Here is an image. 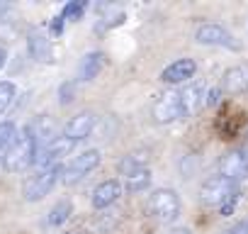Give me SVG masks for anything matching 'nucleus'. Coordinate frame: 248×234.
Segmentation results:
<instances>
[{"label": "nucleus", "mask_w": 248, "mask_h": 234, "mask_svg": "<svg viewBox=\"0 0 248 234\" xmlns=\"http://www.w3.org/2000/svg\"><path fill=\"white\" fill-rule=\"evenodd\" d=\"M37 156H39V142H37L34 130L27 125V127L17 134V139L10 144V149L5 151V156H3V168L10 171V173H20V171L34 166V164H37Z\"/></svg>", "instance_id": "nucleus-1"}, {"label": "nucleus", "mask_w": 248, "mask_h": 234, "mask_svg": "<svg viewBox=\"0 0 248 234\" xmlns=\"http://www.w3.org/2000/svg\"><path fill=\"white\" fill-rule=\"evenodd\" d=\"M149 210H151V215L158 222L170 224V222H175L180 217V195L173 188H158V190L151 193Z\"/></svg>", "instance_id": "nucleus-2"}, {"label": "nucleus", "mask_w": 248, "mask_h": 234, "mask_svg": "<svg viewBox=\"0 0 248 234\" xmlns=\"http://www.w3.org/2000/svg\"><path fill=\"white\" fill-rule=\"evenodd\" d=\"M233 193H238L236 183L229 181L226 176L217 173V176H212V178H207V181L202 183V188H200V200H202V205H207V207H221Z\"/></svg>", "instance_id": "nucleus-3"}, {"label": "nucleus", "mask_w": 248, "mask_h": 234, "mask_svg": "<svg viewBox=\"0 0 248 234\" xmlns=\"http://www.w3.org/2000/svg\"><path fill=\"white\" fill-rule=\"evenodd\" d=\"M151 117L154 122L158 125H170L180 117H185V110H183V98H180V90H166L156 98V102L151 105Z\"/></svg>", "instance_id": "nucleus-4"}, {"label": "nucleus", "mask_w": 248, "mask_h": 234, "mask_svg": "<svg viewBox=\"0 0 248 234\" xmlns=\"http://www.w3.org/2000/svg\"><path fill=\"white\" fill-rule=\"evenodd\" d=\"M100 151L97 149H88V151H83V154H78V156H73L66 166H63V183L66 185H76V183H80L90 171H95L97 166H100Z\"/></svg>", "instance_id": "nucleus-5"}, {"label": "nucleus", "mask_w": 248, "mask_h": 234, "mask_svg": "<svg viewBox=\"0 0 248 234\" xmlns=\"http://www.w3.org/2000/svg\"><path fill=\"white\" fill-rule=\"evenodd\" d=\"M59 176H63V166H61V164H59V166L42 168L34 178H30V181L25 183V200L37 202V200L46 198V195H49V190L56 185Z\"/></svg>", "instance_id": "nucleus-6"}, {"label": "nucleus", "mask_w": 248, "mask_h": 234, "mask_svg": "<svg viewBox=\"0 0 248 234\" xmlns=\"http://www.w3.org/2000/svg\"><path fill=\"white\" fill-rule=\"evenodd\" d=\"M195 42L204 44V47H226V49H238V42L233 39V34L217 25V22H202L195 30Z\"/></svg>", "instance_id": "nucleus-7"}, {"label": "nucleus", "mask_w": 248, "mask_h": 234, "mask_svg": "<svg viewBox=\"0 0 248 234\" xmlns=\"http://www.w3.org/2000/svg\"><path fill=\"white\" fill-rule=\"evenodd\" d=\"M219 173L226 176L229 181L238 183L248 178V151L246 149H233L219 159Z\"/></svg>", "instance_id": "nucleus-8"}, {"label": "nucleus", "mask_w": 248, "mask_h": 234, "mask_svg": "<svg viewBox=\"0 0 248 234\" xmlns=\"http://www.w3.org/2000/svg\"><path fill=\"white\" fill-rule=\"evenodd\" d=\"M73 147H76V142L73 139H68V137H56L49 147H44V149H39V156H37V168L42 171V168H49V166H59V161L61 159H66L71 151H73Z\"/></svg>", "instance_id": "nucleus-9"}, {"label": "nucleus", "mask_w": 248, "mask_h": 234, "mask_svg": "<svg viewBox=\"0 0 248 234\" xmlns=\"http://www.w3.org/2000/svg\"><path fill=\"white\" fill-rule=\"evenodd\" d=\"M95 122H97L95 112L83 110V112L73 115L71 120L66 122V127H63V137H68V139H73V142H80V139L90 137V132L95 130Z\"/></svg>", "instance_id": "nucleus-10"}, {"label": "nucleus", "mask_w": 248, "mask_h": 234, "mask_svg": "<svg viewBox=\"0 0 248 234\" xmlns=\"http://www.w3.org/2000/svg\"><path fill=\"white\" fill-rule=\"evenodd\" d=\"M195 71H197L195 59H178L161 71V81L170 83V85H180V83H187L195 76Z\"/></svg>", "instance_id": "nucleus-11"}, {"label": "nucleus", "mask_w": 248, "mask_h": 234, "mask_svg": "<svg viewBox=\"0 0 248 234\" xmlns=\"http://www.w3.org/2000/svg\"><path fill=\"white\" fill-rule=\"evenodd\" d=\"M221 90L229 95H241L248 90V64H236L224 71L221 78Z\"/></svg>", "instance_id": "nucleus-12"}, {"label": "nucleus", "mask_w": 248, "mask_h": 234, "mask_svg": "<svg viewBox=\"0 0 248 234\" xmlns=\"http://www.w3.org/2000/svg\"><path fill=\"white\" fill-rule=\"evenodd\" d=\"M180 98H183L185 117H192L207 105V88H204V83H190L180 90Z\"/></svg>", "instance_id": "nucleus-13"}, {"label": "nucleus", "mask_w": 248, "mask_h": 234, "mask_svg": "<svg viewBox=\"0 0 248 234\" xmlns=\"http://www.w3.org/2000/svg\"><path fill=\"white\" fill-rule=\"evenodd\" d=\"M27 51H30V56H32L34 61H39V64H51V61H56L54 42H51L49 37L39 34V32L30 34V39H27Z\"/></svg>", "instance_id": "nucleus-14"}, {"label": "nucleus", "mask_w": 248, "mask_h": 234, "mask_svg": "<svg viewBox=\"0 0 248 234\" xmlns=\"http://www.w3.org/2000/svg\"><path fill=\"white\" fill-rule=\"evenodd\" d=\"M122 195V183L119 181H114V178H109V181H102L95 190H93V207L95 210H107L109 205H114L117 202V198Z\"/></svg>", "instance_id": "nucleus-15"}, {"label": "nucleus", "mask_w": 248, "mask_h": 234, "mask_svg": "<svg viewBox=\"0 0 248 234\" xmlns=\"http://www.w3.org/2000/svg\"><path fill=\"white\" fill-rule=\"evenodd\" d=\"M105 64H107V59H105L102 51H90V54H85L83 61H80V66H78V78H80V81H93V78H97V73L105 68Z\"/></svg>", "instance_id": "nucleus-16"}, {"label": "nucleus", "mask_w": 248, "mask_h": 234, "mask_svg": "<svg viewBox=\"0 0 248 234\" xmlns=\"http://www.w3.org/2000/svg\"><path fill=\"white\" fill-rule=\"evenodd\" d=\"M32 130H34V134H37V142H42L44 147H49L59 134H56V122L51 120V117H46V115H39L37 117V122L32 125Z\"/></svg>", "instance_id": "nucleus-17"}, {"label": "nucleus", "mask_w": 248, "mask_h": 234, "mask_svg": "<svg viewBox=\"0 0 248 234\" xmlns=\"http://www.w3.org/2000/svg\"><path fill=\"white\" fill-rule=\"evenodd\" d=\"M149 185H151V168L149 166L124 176V188H127V193H141Z\"/></svg>", "instance_id": "nucleus-18"}, {"label": "nucleus", "mask_w": 248, "mask_h": 234, "mask_svg": "<svg viewBox=\"0 0 248 234\" xmlns=\"http://www.w3.org/2000/svg\"><path fill=\"white\" fill-rule=\"evenodd\" d=\"M146 164H149V154L146 151H132L127 156H122V161L117 164V168L127 176V173H134L139 168H146Z\"/></svg>", "instance_id": "nucleus-19"}, {"label": "nucleus", "mask_w": 248, "mask_h": 234, "mask_svg": "<svg viewBox=\"0 0 248 234\" xmlns=\"http://www.w3.org/2000/svg\"><path fill=\"white\" fill-rule=\"evenodd\" d=\"M71 212H73V202H71V200H59V202L51 207V212H49L46 222H49L51 227H59V224L68 222Z\"/></svg>", "instance_id": "nucleus-20"}, {"label": "nucleus", "mask_w": 248, "mask_h": 234, "mask_svg": "<svg viewBox=\"0 0 248 234\" xmlns=\"http://www.w3.org/2000/svg\"><path fill=\"white\" fill-rule=\"evenodd\" d=\"M17 125L13 122V120H8V122H0V151H8L10 149V144L17 139Z\"/></svg>", "instance_id": "nucleus-21"}, {"label": "nucleus", "mask_w": 248, "mask_h": 234, "mask_svg": "<svg viewBox=\"0 0 248 234\" xmlns=\"http://www.w3.org/2000/svg\"><path fill=\"white\" fill-rule=\"evenodd\" d=\"M15 95H17V88L13 81H0V115H5V110L13 105Z\"/></svg>", "instance_id": "nucleus-22"}, {"label": "nucleus", "mask_w": 248, "mask_h": 234, "mask_svg": "<svg viewBox=\"0 0 248 234\" xmlns=\"http://www.w3.org/2000/svg\"><path fill=\"white\" fill-rule=\"evenodd\" d=\"M85 13V3L83 0H76V3H68L63 8V20H80Z\"/></svg>", "instance_id": "nucleus-23"}, {"label": "nucleus", "mask_w": 248, "mask_h": 234, "mask_svg": "<svg viewBox=\"0 0 248 234\" xmlns=\"http://www.w3.org/2000/svg\"><path fill=\"white\" fill-rule=\"evenodd\" d=\"M73 98H76V81L61 83V88H59V102H61V105H68Z\"/></svg>", "instance_id": "nucleus-24"}, {"label": "nucleus", "mask_w": 248, "mask_h": 234, "mask_svg": "<svg viewBox=\"0 0 248 234\" xmlns=\"http://www.w3.org/2000/svg\"><path fill=\"white\" fill-rule=\"evenodd\" d=\"M236 202H238V193H233V195H231V198L221 205V215H224V217H229V215L236 210Z\"/></svg>", "instance_id": "nucleus-25"}, {"label": "nucleus", "mask_w": 248, "mask_h": 234, "mask_svg": "<svg viewBox=\"0 0 248 234\" xmlns=\"http://www.w3.org/2000/svg\"><path fill=\"white\" fill-rule=\"evenodd\" d=\"M224 234H248V219H243V222L233 224V227H231V229H226Z\"/></svg>", "instance_id": "nucleus-26"}, {"label": "nucleus", "mask_w": 248, "mask_h": 234, "mask_svg": "<svg viewBox=\"0 0 248 234\" xmlns=\"http://www.w3.org/2000/svg\"><path fill=\"white\" fill-rule=\"evenodd\" d=\"M219 98H221V88L209 90V93H207V105H217V102H219Z\"/></svg>", "instance_id": "nucleus-27"}, {"label": "nucleus", "mask_w": 248, "mask_h": 234, "mask_svg": "<svg viewBox=\"0 0 248 234\" xmlns=\"http://www.w3.org/2000/svg\"><path fill=\"white\" fill-rule=\"evenodd\" d=\"M170 234H192V232H190L187 227H178V229H173Z\"/></svg>", "instance_id": "nucleus-28"}, {"label": "nucleus", "mask_w": 248, "mask_h": 234, "mask_svg": "<svg viewBox=\"0 0 248 234\" xmlns=\"http://www.w3.org/2000/svg\"><path fill=\"white\" fill-rule=\"evenodd\" d=\"M5 59H8V54H5V49H3V47H0V68L5 66Z\"/></svg>", "instance_id": "nucleus-29"}]
</instances>
